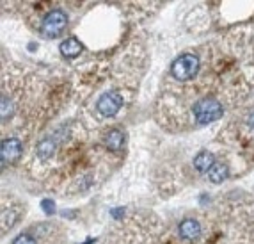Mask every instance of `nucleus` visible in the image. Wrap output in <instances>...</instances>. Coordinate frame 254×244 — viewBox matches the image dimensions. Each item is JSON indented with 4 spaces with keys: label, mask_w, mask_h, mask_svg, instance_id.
I'll list each match as a JSON object with an SVG mask.
<instances>
[{
    "label": "nucleus",
    "mask_w": 254,
    "mask_h": 244,
    "mask_svg": "<svg viewBox=\"0 0 254 244\" xmlns=\"http://www.w3.org/2000/svg\"><path fill=\"white\" fill-rule=\"evenodd\" d=\"M125 139H127V136H125L123 130L112 129L103 137V145L109 152H119L125 146Z\"/></svg>",
    "instance_id": "obj_9"
},
{
    "label": "nucleus",
    "mask_w": 254,
    "mask_h": 244,
    "mask_svg": "<svg viewBox=\"0 0 254 244\" xmlns=\"http://www.w3.org/2000/svg\"><path fill=\"white\" fill-rule=\"evenodd\" d=\"M213 164H215V157H213L212 152H208V150L199 152L194 159V167L199 173H208Z\"/></svg>",
    "instance_id": "obj_10"
},
{
    "label": "nucleus",
    "mask_w": 254,
    "mask_h": 244,
    "mask_svg": "<svg viewBox=\"0 0 254 244\" xmlns=\"http://www.w3.org/2000/svg\"><path fill=\"white\" fill-rule=\"evenodd\" d=\"M11 244H39V241L34 232H21L20 236L14 237Z\"/></svg>",
    "instance_id": "obj_12"
},
{
    "label": "nucleus",
    "mask_w": 254,
    "mask_h": 244,
    "mask_svg": "<svg viewBox=\"0 0 254 244\" xmlns=\"http://www.w3.org/2000/svg\"><path fill=\"white\" fill-rule=\"evenodd\" d=\"M224 116V105L212 94H204L192 105V118L195 125H210Z\"/></svg>",
    "instance_id": "obj_2"
},
{
    "label": "nucleus",
    "mask_w": 254,
    "mask_h": 244,
    "mask_svg": "<svg viewBox=\"0 0 254 244\" xmlns=\"http://www.w3.org/2000/svg\"><path fill=\"white\" fill-rule=\"evenodd\" d=\"M59 52L61 56L66 57V59H76V57L82 56L84 47H82V43L76 38H68L59 45Z\"/></svg>",
    "instance_id": "obj_8"
},
{
    "label": "nucleus",
    "mask_w": 254,
    "mask_h": 244,
    "mask_svg": "<svg viewBox=\"0 0 254 244\" xmlns=\"http://www.w3.org/2000/svg\"><path fill=\"white\" fill-rule=\"evenodd\" d=\"M226 178H228V166H226L224 163H215L210 167L208 180H210L212 184H222Z\"/></svg>",
    "instance_id": "obj_11"
},
{
    "label": "nucleus",
    "mask_w": 254,
    "mask_h": 244,
    "mask_svg": "<svg viewBox=\"0 0 254 244\" xmlns=\"http://www.w3.org/2000/svg\"><path fill=\"white\" fill-rule=\"evenodd\" d=\"M59 145H61V143H59V139L55 137V134L45 136L41 141L38 143V146H36V155H38L39 161L47 163V161H50V159L55 157Z\"/></svg>",
    "instance_id": "obj_6"
},
{
    "label": "nucleus",
    "mask_w": 254,
    "mask_h": 244,
    "mask_svg": "<svg viewBox=\"0 0 254 244\" xmlns=\"http://www.w3.org/2000/svg\"><path fill=\"white\" fill-rule=\"evenodd\" d=\"M69 23L68 13L61 7H52L43 13L41 23H39V32L43 38L55 39L63 34Z\"/></svg>",
    "instance_id": "obj_3"
},
{
    "label": "nucleus",
    "mask_w": 254,
    "mask_h": 244,
    "mask_svg": "<svg viewBox=\"0 0 254 244\" xmlns=\"http://www.w3.org/2000/svg\"><path fill=\"white\" fill-rule=\"evenodd\" d=\"M246 123H247V127H249V129H254V111H251L249 114H247Z\"/></svg>",
    "instance_id": "obj_14"
},
{
    "label": "nucleus",
    "mask_w": 254,
    "mask_h": 244,
    "mask_svg": "<svg viewBox=\"0 0 254 244\" xmlns=\"http://www.w3.org/2000/svg\"><path fill=\"white\" fill-rule=\"evenodd\" d=\"M171 79L176 82H190L194 79H197V75L201 73V57L199 54L194 52H185L182 56H178L171 65Z\"/></svg>",
    "instance_id": "obj_1"
},
{
    "label": "nucleus",
    "mask_w": 254,
    "mask_h": 244,
    "mask_svg": "<svg viewBox=\"0 0 254 244\" xmlns=\"http://www.w3.org/2000/svg\"><path fill=\"white\" fill-rule=\"evenodd\" d=\"M23 154V146L18 137H5L2 141V150H0V159H2V167L7 164L16 163Z\"/></svg>",
    "instance_id": "obj_5"
},
{
    "label": "nucleus",
    "mask_w": 254,
    "mask_h": 244,
    "mask_svg": "<svg viewBox=\"0 0 254 244\" xmlns=\"http://www.w3.org/2000/svg\"><path fill=\"white\" fill-rule=\"evenodd\" d=\"M125 105V96L121 89H109L98 98L96 102V111L102 118H114L118 112L123 109Z\"/></svg>",
    "instance_id": "obj_4"
},
{
    "label": "nucleus",
    "mask_w": 254,
    "mask_h": 244,
    "mask_svg": "<svg viewBox=\"0 0 254 244\" xmlns=\"http://www.w3.org/2000/svg\"><path fill=\"white\" fill-rule=\"evenodd\" d=\"M41 207H43V210L47 212L48 216H52L55 212V205H54V201H50V200H45V201H41Z\"/></svg>",
    "instance_id": "obj_13"
},
{
    "label": "nucleus",
    "mask_w": 254,
    "mask_h": 244,
    "mask_svg": "<svg viewBox=\"0 0 254 244\" xmlns=\"http://www.w3.org/2000/svg\"><path fill=\"white\" fill-rule=\"evenodd\" d=\"M180 237H182L183 241H197L201 236V223L197 221V219L194 218H187L183 219L182 223H180Z\"/></svg>",
    "instance_id": "obj_7"
}]
</instances>
